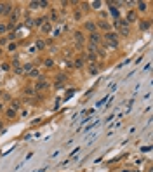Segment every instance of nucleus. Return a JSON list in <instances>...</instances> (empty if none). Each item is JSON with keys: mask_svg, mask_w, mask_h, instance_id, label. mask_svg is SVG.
Here are the masks:
<instances>
[{"mask_svg": "<svg viewBox=\"0 0 153 172\" xmlns=\"http://www.w3.org/2000/svg\"><path fill=\"white\" fill-rule=\"evenodd\" d=\"M12 9H14V7H12L11 4H0V16H2V14H11Z\"/></svg>", "mask_w": 153, "mask_h": 172, "instance_id": "nucleus-4", "label": "nucleus"}, {"mask_svg": "<svg viewBox=\"0 0 153 172\" xmlns=\"http://www.w3.org/2000/svg\"><path fill=\"white\" fill-rule=\"evenodd\" d=\"M12 66H14V68H19V61H18V59L12 61Z\"/></svg>", "mask_w": 153, "mask_h": 172, "instance_id": "nucleus-30", "label": "nucleus"}, {"mask_svg": "<svg viewBox=\"0 0 153 172\" xmlns=\"http://www.w3.org/2000/svg\"><path fill=\"white\" fill-rule=\"evenodd\" d=\"M89 44H91V45H99V44H101V37H99L98 31H94V33L89 35Z\"/></svg>", "mask_w": 153, "mask_h": 172, "instance_id": "nucleus-3", "label": "nucleus"}, {"mask_svg": "<svg viewBox=\"0 0 153 172\" xmlns=\"http://www.w3.org/2000/svg\"><path fill=\"white\" fill-rule=\"evenodd\" d=\"M42 4L40 2H37V0H33V2H30V9H40Z\"/></svg>", "mask_w": 153, "mask_h": 172, "instance_id": "nucleus-14", "label": "nucleus"}, {"mask_svg": "<svg viewBox=\"0 0 153 172\" xmlns=\"http://www.w3.org/2000/svg\"><path fill=\"white\" fill-rule=\"evenodd\" d=\"M11 106H12V109H14V111H18V109L21 108V103H19V101H12Z\"/></svg>", "mask_w": 153, "mask_h": 172, "instance_id": "nucleus-19", "label": "nucleus"}, {"mask_svg": "<svg viewBox=\"0 0 153 172\" xmlns=\"http://www.w3.org/2000/svg\"><path fill=\"white\" fill-rule=\"evenodd\" d=\"M16 115H18V111H14V109H7V116H9V118H16Z\"/></svg>", "mask_w": 153, "mask_h": 172, "instance_id": "nucleus-20", "label": "nucleus"}, {"mask_svg": "<svg viewBox=\"0 0 153 172\" xmlns=\"http://www.w3.org/2000/svg\"><path fill=\"white\" fill-rule=\"evenodd\" d=\"M24 94L26 96H35V89L33 87H24Z\"/></svg>", "mask_w": 153, "mask_h": 172, "instance_id": "nucleus-13", "label": "nucleus"}, {"mask_svg": "<svg viewBox=\"0 0 153 172\" xmlns=\"http://www.w3.org/2000/svg\"><path fill=\"white\" fill-rule=\"evenodd\" d=\"M42 31H45V33H51V31H52V30H51V24H49V23H44V24H42Z\"/></svg>", "mask_w": 153, "mask_h": 172, "instance_id": "nucleus-18", "label": "nucleus"}, {"mask_svg": "<svg viewBox=\"0 0 153 172\" xmlns=\"http://www.w3.org/2000/svg\"><path fill=\"white\" fill-rule=\"evenodd\" d=\"M98 71H99L98 64H96V63H89V73H91V75H98Z\"/></svg>", "mask_w": 153, "mask_h": 172, "instance_id": "nucleus-8", "label": "nucleus"}, {"mask_svg": "<svg viewBox=\"0 0 153 172\" xmlns=\"http://www.w3.org/2000/svg\"><path fill=\"white\" fill-rule=\"evenodd\" d=\"M108 5H110V14H112L113 17H115V21L118 19V11H117V7H113L112 2H108Z\"/></svg>", "mask_w": 153, "mask_h": 172, "instance_id": "nucleus-9", "label": "nucleus"}, {"mask_svg": "<svg viewBox=\"0 0 153 172\" xmlns=\"http://www.w3.org/2000/svg\"><path fill=\"white\" fill-rule=\"evenodd\" d=\"M127 23H132V21H137V14H136V11H129L127 12V19H125Z\"/></svg>", "mask_w": 153, "mask_h": 172, "instance_id": "nucleus-7", "label": "nucleus"}, {"mask_svg": "<svg viewBox=\"0 0 153 172\" xmlns=\"http://www.w3.org/2000/svg\"><path fill=\"white\" fill-rule=\"evenodd\" d=\"M137 9H139V11H146L148 4H146V2H137Z\"/></svg>", "mask_w": 153, "mask_h": 172, "instance_id": "nucleus-17", "label": "nucleus"}, {"mask_svg": "<svg viewBox=\"0 0 153 172\" xmlns=\"http://www.w3.org/2000/svg\"><path fill=\"white\" fill-rule=\"evenodd\" d=\"M30 77H33V78H38V77H40L38 70H31V71H30Z\"/></svg>", "mask_w": 153, "mask_h": 172, "instance_id": "nucleus-22", "label": "nucleus"}, {"mask_svg": "<svg viewBox=\"0 0 153 172\" xmlns=\"http://www.w3.org/2000/svg\"><path fill=\"white\" fill-rule=\"evenodd\" d=\"M0 129H2V122H0Z\"/></svg>", "mask_w": 153, "mask_h": 172, "instance_id": "nucleus-33", "label": "nucleus"}, {"mask_svg": "<svg viewBox=\"0 0 153 172\" xmlns=\"http://www.w3.org/2000/svg\"><path fill=\"white\" fill-rule=\"evenodd\" d=\"M113 28L118 30V31H120V35H125V37L129 35V23H127L125 19H120V17H118L117 21L113 23Z\"/></svg>", "mask_w": 153, "mask_h": 172, "instance_id": "nucleus-2", "label": "nucleus"}, {"mask_svg": "<svg viewBox=\"0 0 153 172\" xmlns=\"http://www.w3.org/2000/svg\"><path fill=\"white\" fill-rule=\"evenodd\" d=\"M35 49H38V51H44V49H45V42H44V40H37Z\"/></svg>", "mask_w": 153, "mask_h": 172, "instance_id": "nucleus-12", "label": "nucleus"}, {"mask_svg": "<svg viewBox=\"0 0 153 172\" xmlns=\"http://www.w3.org/2000/svg\"><path fill=\"white\" fill-rule=\"evenodd\" d=\"M98 26H99L101 30H105V31H110V28H112V24L108 23V21H105V19L98 21Z\"/></svg>", "mask_w": 153, "mask_h": 172, "instance_id": "nucleus-6", "label": "nucleus"}, {"mask_svg": "<svg viewBox=\"0 0 153 172\" xmlns=\"http://www.w3.org/2000/svg\"><path fill=\"white\" fill-rule=\"evenodd\" d=\"M96 123H98V122H94V123H91V125H87V127H85V132H89V130H91V129H92V127L96 125Z\"/></svg>", "mask_w": 153, "mask_h": 172, "instance_id": "nucleus-28", "label": "nucleus"}, {"mask_svg": "<svg viewBox=\"0 0 153 172\" xmlns=\"http://www.w3.org/2000/svg\"><path fill=\"white\" fill-rule=\"evenodd\" d=\"M24 70H26V71H31V70H33V63H28V64H24Z\"/></svg>", "mask_w": 153, "mask_h": 172, "instance_id": "nucleus-24", "label": "nucleus"}, {"mask_svg": "<svg viewBox=\"0 0 153 172\" xmlns=\"http://www.w3.org/2000/svg\"><path fill=\"white\" fill-rule=\"evenodd\" d=\"M51 19H52V21H58V14L52 12V14H51Z\"/></svg>", "mask_w": 153, "mask_h": 172, "instance_id": "nucleus-31", "label": "nucleus"}, {"mask_svg": "<svg viewBox=\"0 0 153 172\" xmlns=\"http://www.w3.org/2000/svg\"><path fill=\"white\" fill-rule=\"evenodd\" d=\"M85 28H87L91 33H94V31H96V24L94 23H85Z\"/></svg>", "mask_w": 153, "mask_h": 172, "instance_id": "nucleus-16", "label": "nucleus"}, {"mask_svg": "<svg viewBox=\"0 0 153 172\" xmlns=\"http://www.w3.org/2000/svg\"><path fill=\"white\" fill-rule=\"evenodd\" d=\"M75 40L78 45H82V42H84V33L82 31H75Z\"/></svg>", "mask_w": 153, "mask_h": 172, "instance_id": "nucleus-10", "label": "nucleus"}, {"mask_svg": "<svg viewBox=\"0 0 153 172\" xmlns=\"http://www.w3.org/2000/svg\"><path fill=\"white\" fill-rule=\"evenodd\" d=\"M7 31V26L5 24H0V33H5Z\"/></svg>", "mask_w": 153, "mask_h": 172, "instance_id": "nucleus-26", "label": "nucleus"}, {"mask_svg": "<svg viewBox=\"0 0 153 172\" xmlns=\"http://www.w3.org/2000/svg\"><path fill=\"white\" fill-rule=\"evenodd\" d=\"M105 42L108 49H117L118 47V35L113 31H106L105 33Z\"/></svg>", "mask_w": 153, "mask_h": 172, "instance_id": "nucleus-1", "label": "nucleus"}, {"mask_svg": "<svg viewBox=\"0 0 153 172\" xmlns=\"http://www.w3.org/2000/svg\"><path fill=\"white\" fill-rule=\"evenodd\" d=\"M18 16H19V11L18 9H12L11 11V24L14 23V21H18Z\"/></svg>", "mask_w": 153, "mask_h": 172, "instance_id": "nucleus-11", "label": "nucleus"}, {"mask_svg": "<svg viewBox=\"0 0 153 172\" xmlns=\"http://www.w3.org/2000/svg\"><path fill=\"white\" fill-rule=\"evenodd\" d=\"M51 33H52V37H58V35L61 33V31H59V28H58V30H52V31H51Z\"/></svg>", "mask_w": 153, "mask_h": 172, "instance_id": "nucleus-29", "label": "nucleus"}, {"mask_svg": "<svg viewBox=\"0 0 153 172\" xmlns=\"http://www.w3.org/2000/svg\"><path fill=\"white\" fill-rule=\"evenodd\" d=\"M92 7H94V9H99V7H101V2H92Z\"/></svg>", "mask_w": 153, "mask_h": 172, "instance_id": "nucleus-27", "label": "nucleus"}, {"mask_svg": "<svg viewBox=\"0 0 153 172\" xmlns=\"http://www.w3.org/2000/svg\"><path fill=\"white\" fill-rule=\"evenodd\" d=\"M52 64H54V61H52V59H47V61H45V66H47V68H51Z\"/></svg>", "mask_w": 153, "mask_h": 172, "instance_id": "nucleus-25", "label": "nucleus"}, {"mask_svg": "<svg viewBox=\"0 0 153 172\" xmlns=\"http://www.w3.org/2000/svg\"><path fill=\"white\" fill-rule=\"evenodd\" d=\"M44 23H47V19H45V17H37L33 24H37V26H42Z\"/></svg>", "mask_w": 153, "mask_h": 172, "instance_id": "nucleus-15", "label": "nucleus"}, {"mask_svg": "<svg viewBox=\"0 0 153 172\" xmlns=\"http://www.w3.org/2000/svg\"><path fill=\"white\" fill-rule=\"evenodd\" d=\"M14 38H16V33H14V31H12V33H9V40H14Z\"/></svg>", "mask_w": 153, "mask_h": 172, "instance_id": "nucleus-32", "label": "nucleus"}, {"mask_svg": "<svg viewBox=\"0 0 153 172\" xmlns=\"http://www.w3.org/2000/svg\"><path fill=\"white\" fill-rule=\"evenodd\" d=\"M44 89H49V82L47 80H38V84L35 85V91H44Z\"/></svg>", "mask_w": 153, "mask_h": 172, "instance_id": "nucleus-5", "label": "nucleus"}, {"mask_svg": "<svg viewBox=\"0 0 153 172\" xmlns=\"http://www.w3.org/2000/svg\"><path fill=\"white\" fill-rule=\"evenodd\" d=\"M75 66H76V68H82V66H84V59H76Z\"/></svg>", "mask_w": 153, "mask_h": 172, "instance_id": "nucleus-23", "label": "nucleus"}, {"mask_svg": "<svg viewBox=\"0 0 153 172\" xmlns=\"http://www.w3.org/2000/svg\"><path fill=\"white\" fill-rule=\"evenodd\" d=\"M139 28H141V30H148V28H150V21H143V23H139Z\"/></svg>", "mask_w": 153, "mask_h": 172, "instance_id": "nucleus-21", "label": "nucleus"}]
</instances>
